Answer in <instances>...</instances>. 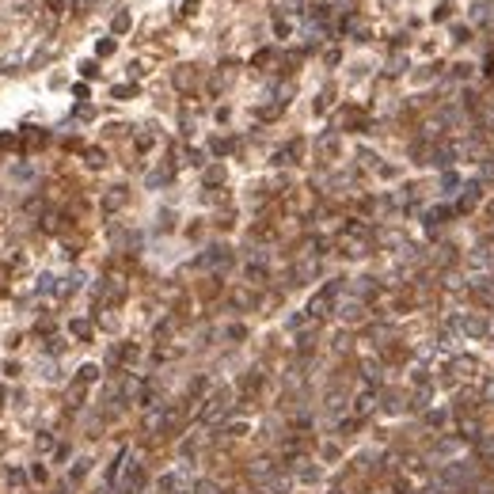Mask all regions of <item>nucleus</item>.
Returning a JSON list of instances; mask_svg holds the SVG:
<instances>
[{
  "instance_id": "nucleus-4",
  "label": "nucleus",
  "mask_w": 494,
  "mask_h": 494,
  "mask_svg": "<svg viewBox=\"0 0 494 494\" xmlns=\"http://www.w3.org/2000/svg\"><path fill=\"white\" fill-rule=\"evenodd\" d=\"M122 202H125V190H122V187H114V194H106V209H118Z\"/></svg>"
},
{
  "instance_id": "nucleus-2",
  "label": "nucleus",
  "mask_w": 494,
  "mask_h": 494,
  "mask_svg": "<svg viewBox=\"0 0 494 494\" xmlns=\"http://www.w3.org/2000/svg\"><path fill=\"white\" fill-rule=\"evenodd\" d=\"M308 19H312V23H327V19H331V4H312Z\"/></svg>"
},
{
  "instance_id": "nucleus-1",
  "label": "nucleus",
  "mask_w": 494,
  "mask_h": 494,
  "mask_svg": "<svg viewBox=\"0 0 494 494\" xmlns=\"http://www.w3.org/2000/svg\"><path fill=\"white\" fill-rule=\"evenodd\" d=\"M130 27H133V19H130V12H118V15L111 19V31H114V34H125V31H130Z\"/></svg>"
},
{
  "instance_id": "nucleus-8",
  "label": "nucleus",
  "mask_w": 494,
  "mask_h": 494,
  "mask_svg": "<svg viewBox=\"0 0 494 494\" xmlns=\"http://www.w3.org/2000/svg\"><path fill=\"white\" fill-rule=\"evenodd\" d=\"M130 95H133V88H130V84H122V88H114V99H130Z\"/></svg>"
},
{
  "instance_id": "nucleus-6",
  "label": "nucleus",
  "mask_w": 494,
  "mask_h": 494,
  "mask_svg": "<svg viewBox=\"0 0 494 494\" xmlns=\"http://www.w3.org/2000/svg\"><path fill=\"white\" fill-rule=\"evenodd\" d=\"M72 331H76V335H80V338H88V335H92V327H88V323H84V319H76V323H72Z\"/></svg>"
},
{
  "instance_id": "nucleus-5",
  "label": "nucleus",
  "mask_w": 494,
  "mask_h": 494,
  "mask_svg": "<svg viewBox=\"0 0 494 494\" xmlns=\"http://www.w3.org/2000/svg\"><path fill=\"white\" fill-rule=\"evenodd\" d=\"M95 53H99V57H111V53H114V38H99V46H95Z\"/></svg>"
},
{
  "instance_id": "nucleus-3",
  "label": "nucleus",
  "mask_w": 494,
  "mask_h": 494,
  "mask_svg": "<svg viewBox=\"0 0 494 494\" xmlns=\"http://www.w3.org/2000/svg\"><path fill=\"white\" fill-rule=\"evenodd\" d=\"M213 263H228V251L225 247H209V255L202 259V266H213Z\"/></svg>"
},
{
  "instance_id": "nucleus-7",
  "label": "nucleus",
  "mask_w": 494,
  "mask_h": 494,
  "mask_svg": "<svg viewBox=\"0 0 494 494\" xmlns=\"http://www.w3.org/2000/svg\"><path fill=\"white\" fill-rule=\"evenodd\" d=\"M221 179H225V171H221V168H209V171H206V182H221Z\"/></svg>"
},
{
  "instance_id": "nucleus-10",
  "label": "nucleus",
  "mask_w": 494,
  "mask_h": 494,
  "mask_svg": "<svg viewBox=\"0 0 494 494\" xmlns=\"http://www.w3.org/2000/svg\"><path fill=\"white\" fill-rule=\"evenodd\" d=\"M80 380H95V365H84V369H80Z\"/></svg>"
},
{
  "instance_id": "nucleus-9",
  "label": "nucleus",
  "mask_w": 494,
  "mask_h": 494,
  "mask_svg": "<svg viewBox=\"0 0 494 494\" xmlns=\"http://www.w3.org/2000/svg\"><path fill=\"white\" fill-rule=\"evenodd\" d=\"M80 69H84V76H99V65H95V61H84Z\"/></svg>"
},
{
  "instance_id": "nucleus-11",
  "label": "nucleus",
  "mask_w": 494,
  "mask_h": 494,
  "mask_svg": "<svg viewBox=\"0 0 494 494\" xmlns=\"http://www.w3.org/2000/svg\"><path fill=\"white\" fill-rule=\"evenodd\" d=\"M8 144H15V133H0V149H8Z\"/></svg>"
}]
</instances>
